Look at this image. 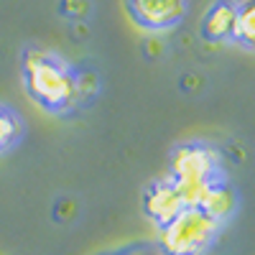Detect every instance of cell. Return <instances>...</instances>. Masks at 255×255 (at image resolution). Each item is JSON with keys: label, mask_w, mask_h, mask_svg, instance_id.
Wrapping results in <instances>:
<instances>
[{"label": "cell", "mask_w": 255, "mask_h": 255, "mask_svg": "<svg viewBox=\"0 0 255 255\" xmlns=\"http://www.w3.org/2000/svg\"><path fill=\"white\" fill-rule=\"evenodd\" d=\"M222 235V225L199 207H186L168 225L158 227L153 248L158 255H207Z\"/></svg>", "instance_id": "obj_3"}, {"label": "cell", "mask_w": 255, "mask_h": 255, "mask_svg": "<svg viewBox=\"0 0 255 255\" xmlns=\"http://www.w3.org/2000/svg\"><path fill=\"white\" fill-rule=\"evenodd\" d=\"M20 82H23V92L28 95V100L54 118H72L87 105L84 74L51 49H23Z\"/></svg>", "instance_id": "obj_1"}, {"label": "cell", "mask_w": 255, "mask_h": 255, "mask_svg": "<svg viewBox=\"0 0 255 255\" xmlns=\"http://www.w3.org/2000/svg\"><path fill=\"white\" fill-rule=\"evenodd\" d=\"M197 207L204 212L207 217H212L217 225L225 227L232 217L238 215V209H240V191H238L235 184L225 176V179L215 181L204 191L202 199L197 202Z\"/></svg>", "instance_id": "obj_6"}, {"label": "cell", "mask_w": 255, "mask_h": 255, "mask_svg": "<svg viewBox=\"0 0 255 255\" xmlns=\"http://www.w3.org/2000/svg\"><path fill=\"white\" fill-rule=\"evenodd\" d=\"M140 209L148 222H153L156 230L168 225L176 215L186 209L184 197L179 194V189L171 184L168 176H158L153 181H148L143 186V194H140Z\"/></svg>", "instance_id": "obj_5"}, {"label": "cell", "mask_w": 255, "mask_h": 255, "mask_svg": "<svg viewBox=\"0 0 255 255\" xmlns=\"http://www.w3.org/2000/svg\"><path fill=\"white\" fill-rule=\"evenodd\" d=\"M125 10L138 28L163 33L186 18L189 0H125Z\"/></svg>", "instance_id": "obj_4"}, {"label": "cell", "mask_w": 255, "mask_h": 255, "mask_svg": "<svg viewBox=\"0 0 255 255\" xmlns=\"http://www.w3.org/2000/svg\"><path fill=\"white\" fill-rule=\"evenodd\" d=\"M97 255H158L156 248L151 243H130L123 248H113V250H102Z\"/></svg>", "instance_id": "obj_10"}, {"label": "cell", "mask_w": 255, "mask_h": 255, "mask_svg": "<svg viewBox=\"0 0 255 255\" xmlns=\"http://www.w3.org/2000/svg\"><path fill=\"white\" fill-rule=\"evenodd\" d=\"M235 23H238L235 0H215L202 15L199 33L209 44H227L235 36Z\"/></svg>", "instance_id": "obj_7"}, {"label": "cell", "mask_w": 255, "mask_h": 255, "mask_svg": "<svg viewBox=\"0 0 255 255\" xmlns=\"http://www.w3.org/2000/svg\"><path fill=\"white\" fill-rule=\"evenodd\" d=\"M28 123L13 105L0 102V158L13 153L15 148L26 140Z\"/></svg>", "instance_id": "obj_8"}, {"label": "cell", "mask_w": 255, "mask_h": 255, "mask_svg": "<svg viewBox=\"0 0 255 255\" xmlns=\"http://www.w3.org/2000/svg\"><path fill=\"white\" fill-rule=\"evenodd\" d=\"M166 176L179 189L186 207H197L204 191L227 176L225 161L217 145L207 140H184L176 143L168 153Z\"/></svg>", "instance_id": "obj_2"}, {"label": "cell", "mask_w": 255, "mask_h": 255, "mask_svg": "<svg viewBox=\"0 0 255 255\" xmlns=\"http://www.w3.org/2000/svg\"><path fill=\"white\" fill-rule=\"evenodd\" d=\"M232 44H238L240 49H248V51H255V0L238 3V23H235Z\"/></svg>", "instance_id": "obj_9"}]
</instances>
